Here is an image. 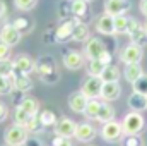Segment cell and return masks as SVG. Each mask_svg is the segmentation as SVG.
<instances>
[{"instance_id":"484cf974","label":"cell","mask_w":147,"mask_h":146,"mask_svg":"<svg viewBox=\"0 0 147 146\" xmlns=\"http://www.w3.org/2000/svg\"><path fill=\"white\" fill-rule=\"evenodd\" d=\"M19 105L26 110L29 115H38V112H39V103L36 102V98H33V96H24Z\"/></svg>"},{"instance_id":"60d3db41","label":"cell","mask_w":147,"mask_h":146,"mask_svg":"<svg viewBox=\"0 0 147 146\" xmlns=\"http://www.w3.org/2000/svg\"><path fill=\"white\" fill-rule=\"evenodd\" d=\"M51 146H72V143H70L67 138H60V136H57V138L53 139Z\"/></svg>"},{"instance_id":"52a82bcc","label":"cell","mask_w":147,"mask_h":146,"mask_svg":"<svg viewBox=\"0 0 147 146\" xmlns=\"http://www.w3.org/2000/svg\"><path fill=\"white\" fill-rule=\"evenodd\" d=\"M123 136H125L123 127H121V122H118V120H110V122L103 124V127H101V138L106 143H116Z\"/></svg>"},{"instance_id":"8d00e7d4","label":"cell","mask_w":147,"mask_h":146,"mask_svg":"<svg viewBox=\"0 0 147 146\" xmlns=\"http://www.w3.org/2000/svg\"><path fill=\"white\" fill-rule=\"evenodd\" d=\"M121 146H142V141L139 136H123Z\"/></svg>"},{"instance_id":"ffe728a7","label":"cell","mask_w":147,"mask_h":146,"mask_svg":"<svg viewBox=\"0 0 147 146\" xmlns=\"http://www.w3.org/2000/svg\"><path fill=\"white\" fill-rule=\"evenodd\" d=\"M127 105H128L130 112H140V113H142V112L147 108V96H144V95L134 91V93L128 96Z\"/></svg>"},{"instance_id":"8992f818","label":"cell","mask_w":147,"mask_h":146,"mask_svg":"<svg viewBox=\"0 0 147 146\" xmlns=\"http://www.w3.org/2000/svg\"><path fill=\"white\" fill-rule=\"evenodd\" d=\"M101 89H103V79L98 77V76H87L84 81H82V86H80V91L89 98H101Z\"/></svg>"},{"instance_id":"f6af8a7d","label":"cell","mask_w":147,"mask_h":146,"mask_svg":"<svg viewBox=\"0 0 147 146\" xmlns=\"http://www.w3.org/2000/svg\"><path fill=\"white\" fill-rule=\"evenodd\" d=\"M86 2H87V3H89V2H94V0H86Z\"/></svg>"},{"instance_id":"6da1fadb","label":"cell","mask_w":147,"mask_h":146,"mask_svg":"<svg viewBox=\"0 0 147 146\" xmlns=\"http://www.w3.org/2000/svg\"><path fill=\"white\" fill-rule=\"evenodd\" d=\"M38 74H39V79L46 84H53L60 79V74L57 71V65H55V60L50 57V55H43L39 60L36 62V69H34Z\"/></svg>"},{"instance_id":"f1b7e54d","label":"cell","mask_w":147,"mask_h":146,"mask_svg":"<svg viewBox=\"0 0 147 146\" xmlns=\"http://www.w3.org/2000/svg\"><path fill=\"white\" fill-rule=\"evenodd\" d=\"M130 41L132 43H135V45H139V46H147V31L144 26H140L135 33H132L130 35Z\"/></svg>"},{"instance_id":"30bf717a","label":"cell","mask_w":147,"mask_h":146,"mask_svg":"<svg viewBox=\"0 0 147 146\" xmlns=\"http://www.w3.org/2000/svg\"><path fill=\"white\" fill-rule=\"evenodd\" d=\"M130 9H132L130 0H105V12L113 17L125 16Z\"/></svg>"},{"instance_id":"4dcf8cb0","label":"cell","mask_w":147,"mask_h":146,"mask_svg":"<svg viewBox=\"0 0 147 146\" xmlns=\"http://www.w3.org/2000/svg\"><path fill=\"white\" fill-rule=\"evenodd\" d=\"M113 19H115V35H127L128 17L127 16H116Z\"/></svg>"},{"instance_id":"2e32d148","label":"cell","mask_w":147,"mask_h":146,"mask_svg":"<svg viewBox=\"0 0 147 146\" xmlns=\"http://www.w3.org/2000/svg\"><path fill=\"white\" fill-rule=\"evenodd\" d=\"M94 26H96V31L101 33V35H106V36L115 35V19H113V16L106 14V12L98 16Z\"/></svg>"},{"instance_id":"ee69618b","label":"cell","mask_w":147,"mask_h":146,"mask_svg":"<svg viewBox=\"0 0 147 146\" xmlns=\"http://www.w3.org/2000/svg\"><path fill=\"white\" fill-rule=\"evenodd\" d=\"M144 28H146V31H147V21H146V24H144Z\"/></svg>"},{"instance_id":"277c9868","label":"cell","mask_w":147,"mask_h":146,"mask_svg":"<svg viewBox=\"0 0 147 146\" xmlns=\"http://www.w3.org/2000/svg\"><path fill=\"white\" fill-rule=\"evenodd\" d=\"M108 52L105 41L101 38L91 36L87 41H86V46H84V55L87 60H94V59H101L105 53Z\"/></svg>"},{"instance_id":"1f68e13d","label":"cell","mask_w":147,"mask_h":146,"mask_svg":"<svg viewBox=\"0 0 147 146\" xmlns=\"http://www.w3.org/2000/svg\"><path fill=\"white\" fill-rule=\"evenodd\" d=\"M39 115V120H41V124L45 126V127H55V124H57V117H55V113L51 112V110H43L41 113H38Z\"/></svg>"},{"instance_id":"3957f363","label":"cell","mask_w":147,"mask_h":146,"mask_svg":"<svg viewBox=\"0 0 147 146\" xmlns=\"http://www.w3.org/2000/svg\"><path fill=\"white\" fill-rule=\"evenodd\" d=\"M28 139H29V132L26 131L24 126H19V124L7 127L3 132V141L7 146H26Z\"/></svg>"},{"instance_id":"5bb4252c","label":"cell","mask_w":147,"mask_h":146,"mask_svg":"<svg viewBox=\"0 0 147 146\" xmlns=\"http://www.w3.org/2000/svg\"><path fill=\"white\" fill-rule=\"evenodd\" d=\"M70 10H72V16L80 21V23H89L91 19V9H89V3L86 0H72L70 2Z\"/></svg>"},{"instance_id":"d6a6232c","label":"cell","mask_w":147,"mask_h":146,"mask_svg":"<svg viewBox=\"0 0 147 146\" xmlns=\"http://www.w3.org/2000/svg\"><path fill=\"white\" fill-rule=\"evenodd\" d=\"M132 88H134V91L135 93H140V95H144L147 96V74L144 72L134 84H132Z\"/></svg>"},{"instance_id":"9c48e42d","label":"cell","mask_w":147,"mask_h":146,"mask_svg":"<svg viewBox=\"0 0 147 146\" xmlns=\"http://www.w3.org/2000/svg\"><path fill=\"white\" fill-rule=\"evenodd\" d=\"M75 24H77V19L75 17L62 21V24L55 29V41L57 43H67V41H70Z\"/></svg>"},{"instance_id":"e0dca14e","label":"cell","mask_w":147,"mask_h":146,"mask_svg":"<svg viewBox=\"0 0 147 146\" xmlns=\"http://www.w3.org/2000/svg\"><path fill=\"white\" fill-rule=\"evenodd\" d=\"M87 102H89V98L80 89L79 91H74V93H70V96H69V108L72 110V112H75V113H84Z\"/></svg>"},{"instance_id":"603a6c76","label":"cell","mask_w":147,"mask_h":146,"mask_svg":"<svg viewBox=\"0 0 147 146\" xmlns=\"http://www.w3.org/2000/svg\"><path fill=\"white\" fill-rule=\"evenodd\" d=\"M120 77H121V71H120L118 65H115V64H108V65L105 67L103 74H101L103 83H118Z\"/></svg>"},{"instance_id":"7a4b0ae2","label":"cell","mask_w":147,"mask_h":146,"mask_svg":"<svg viewBox=\"0 0 147 146\" xmlns=\"http://www.w3.org/2000/svg\"><path fill=\"white\" fill-rule=\"evenodd\" d=\"M121 127L125 136H139L146 127V119L140 112H130L123 117Z\"/></svg>"},{"instance_id":"ac0fdd59","label":"cell","mask_w":147,"mask_h":146,"mask_svg":"<svg viewBox=\"0 0 147 146\" xmlns=\"http://www.w3.org/2000/svg\"><path fill=\"white\" fill-rule=\"evenodd\" d=\"M121 96V86L120 83H103V89H101V98L105 102H115Z\"/></svg>"},{"instance_id":"f546056e","label":"cell","mask_w":147,"mask_h":146,"mask_svg":"<svg viewBox=\"0 0 147 146\" xmlns=\"http://www.w3.org/2000/svg\"><path fill=\"white\" fill-rule=\"evenodd\" d=\"M12 117H14V124H19V126H26V122L29 120V113L26 112V110L22 108L21 105H17L16 108H14V113H12Z\"/></svg>"},{"instance_id":"7bdbcfd3","label":"cell","mask_w":147,"mask_h":146,"mask_svg":"<svg viewBox=\"0 0 147 146\" xmlns=\"http://www.w3.org/2000/svg\"><path fill=\"white\" fill-rule=\"evenodd\" d=\"M139 9H140V12H142V14L147 17V0H140V5H139Z\"/></svg>"},{"instance_id":"7402d4cb","label":"cell","mask_w":147,"mask_h":146,"mask_svg":"<svg viewBox=\"0 0 147 146\" xmlns=\"http://www.w3.org/2000/svg\"><path fill=\"white\" fill-rule=\"evenodd\" d=\"M91 38V31H89V26L86 23H80L77 21L75 28H74V33H72V40L74 41H79V43H84Z\"/></svg>"},{"instance_id":"8fae6325","label":"cell","mask_w":147,"mask_h":146,"mask_svg":"<svg viewBox=\"0 0 147 146\" xmlns=\"http://www.w3.org/2000/svg\"><path fill=\"white\" fill-rule=\"evenodd\" d=\"M22 38V33L14 26V24H3L0 29V41L9 45V46H16Z\"/></svg>"},{"instance_id":"836d02e7","label":"cell","mask_w":147,"mask_h":146,"mask_svg":"<svg viewBox=\"0 0 147 146\" xmlns=\"http://www.w3.org/2000/svg\"><path fill=\"white\" fill-rule=\"evenodd\" d=\"M14 89L12 86V79L10 77H5L0 74V95H10Z\"/></svg>"},{"instance_id":"83f0119b","label":"cell","mask_w":147,"mask_h":146,"mask_svg":"<svg viewBox=\"0 0 147 146\" xmlns=\"http://www.w3.org/2000/svg\"><path fill=\"white\" fill-rule=\"evenodd\" d=\"M105 67H106V64L101 62L99 59L87 60V74H89V76H98V77H101V74H103V71H105Z\"/></svg>"},{"instance_id":"e575fe53","label":"cell","mask_w":147,"mask_h":146,"mask_svg":"<svg viewBox=\"0 0 147 146\" xmlns=\"http://www.w3.org/2000/svg\"><path fill=\"white\" fill-rule=\"evenodd\" d=\"M0 74L5 76V77H12V74H14V62L10 59L0 60Z\"/></svg>"},{"instance_id":"74e56055","label":"cell","mask_w":147,"mask_h":146,"mask_svg":"<svg viewBox=\"0 0 147 146\" xmlns=\"http://www.w3.org/2000/svg\"><path fill=\"white\" fill-rule=\"evenodd\" d=\"M10 53H12V46H9V45H5V43L0 41V60L10 59Z\"/></svg>"},{"instance_id":"44dd1931","label":"cell","mask_w":147,"mask_h":146,"mask_svg":"<svg viewBox=\"0 0 147 146\" xmlns=\"http://www.w3.org/2000/svg\"><path fill=\"white\" fill-rule=\"evenodd\" d=\"M142 74H144V69H142L140 64H127L125 69H123V77H125L127 83H130V84H134Z\"/></svg>"},{"instance_id":"d6986e66","label":"cell","mask_w":147,"mask_h":146,"mask_svg":"<svg viewBox=\"0 0 147 146\" xmlns=\"http://www.w3.org/2000/svg\"><path fill=\"white\" fill-rule=\"evenodd\" d=\"M10 79H12V86H14V89L21 91V93H28V91L33 89V81H31V77H29L28 74L14 72Z\"/></svg>"},{"instance_id":"ba28073f","label":"cell","mask_w":147,"mask_h":146,"mask_svg":"<svg viewBox=\"0 0 147 146\" xmlns=\"http://www.w3.org/2000/svg\"><path fill=\"white\" fill-rule=\"evenodd\" d=\"M55 136H60V138H67L70 139L75 136V129H77V122H74L72 119L69 117H62L57 120L55 124Z\"/></svg>"},{"instance_id":"4fadbf2b","label":"cell","mask_w":147,"mask_h":146,"mask_svg":"<svg viewBox=\"0 0 147 146\" xmlns=\"http://www.w3.org/2000/svg\"><path fill=\"white\" fill-rule=\"evenodd\" d=\"M12 62H14V72L28 74V76H29V74L36 69V62H34L29 55H26V53L16 55V59H14Z\"/></svg>"},{"instance_id":"7c38bea8","label":"cell","mask_w":147,"mask_h":146,"mask_svg":"<svg viewBox=\"0 0 147 146\" xmlns=\"http://www.w3.org/2000/svg\"><path fill=\"white\" fill-rule=\"evenodd\" d=\"M86 64V55L77 52V50H69L63 53V65L69 71H79Z\"/></svg>"},{"instance_id":"d4e9b609","label":"cell","mask_w":147,"mask_h":146,"mask_svg":"<svg viewBox=\"0 0 147 146\" xmlns=\"http://www.w3.org/2000/svg\"><path fill=\"white\" fill-rule=\"evenodd\" d=\"M24 127H26V131H28L29 134H39V132H43V131H45V126L41 124L39 115H31Z\"/></svg>"},{"instance_id":"d590c367","label":"cell","mask_w":147,"mask_h":146,"mask_svg":"<svg viewBox=\"0 0 147 146\" xmlns=\"http://www.w3.org/2000/svg\"><path fill=\"white\" fill-rule=\"evenodd\" d=\"M38 0H14V5H16V9H19V10H24V12H28V10H33L34 7H36Z\"/></svg>"},{"instance_id":"4316f807","label":"cell","mask_w":147,"mask_h":146,"mask_svg":"<svg viewBox=\"0 0 147 146\" xmlns=\"http://www.w3.org/2000/svg\"><path fill=\"white\" fill-rule=\"evenodd\" d=\"M101 103H103V102H99L98 98L89 100L87 105H86V110H84V115H86L87 119H94V120H96L98 112H99V108H101Z\"/></svg>"},{"instance_id":"9a60e30c","label":"cell","mask_w":147,"mask_h":146,"mask_svg":"<svg viewBox=\"0 0 147 146\" xmlns=\"http://www.w3.org/2000/svg\"><path fill=\"white\" fill-rule=\"evenodd\" d=\"M96 136H98V131H96V127L92 124H89V122L77 124V129H75V136L74 138L79 143H91Z\"/></svg>"},{"instance_id":"f35d334b","label":"cell","mask_w":147,"mask_h":146,"mask_svg":"<svg viewBox=\"0 0 147 146\" xmlns=\"http://www.w3.org/2000/svg\"><path fill=\"white\" fill-rule=\"evenodd\" d=\"M139 28H140V23H139L135 17H128V28H127V35L130 36V35H132V33H135Z\"/></svg>"},{"instance_id":"5b68a950","label":"cell","mask_w":147,"mask_h":146,"mask_svg":"<svg viewBox=\"0 0 147 146\" xmlns=\"http://www.w3.org/2000/svg\"><path fill=\"white\" fill-rule=\"evenodd\" d=\"M144 59V48L135 45V43H128L121 48L120 52V60L127 65V64H140V60Z\"/></svg>"},{"instance_id":"ab89813d","label":"cell","mask_w":147,"mask_h":146,"mask_svg":"<svg viewBox=\"0 0 147 146\" xmlns=\"http://www.w3.org/2000/svg\"><path fill=\"white\" fill-rule=\"evenodd\" d=\"M28 23H29V21H26V19H16L12 24H14V26H16L21 33H24V31L28 29Z\"/></svg>"},{"instance_id":"cb8c5ba5","label":"cell","mask_w":147,"mask_h":146,"mask_svg":"<svg viewBox=\"0 0 147 146\" xmlns=\"http://www.w3.org/2000/svg\"><path fill=\"white\" fill-rule=\"evenodd\" d=\"M115 115H116L115 108L111 107L108 102H103V103H101V108L98 112L96 120L101 122V124H106V122H110V120H115Z\"/></svg>"},{"instance_id":"b9f144b4","label":"cell","mask_w":147,"mask_h":146,"mask_svg":"<svg viewBox=\"0 0 147 146\" xmlns=\"http://www.w3.org/2000/svg\"><path fill=\"white\" fill-rule=\"evenodd\" d=\"M7 117H9V107H7L5 103L0 102V124H2Z\"/></svg>"},{"instance_id":"bcb514c9","label":"cell","mask_w":147,"mask_h":146,"mask_svg":"<svg viewBox=\"0 0 147 146\" xmlns=\"http://www.w3.org/2000/svg\"><path fill=\"white\" fill-rule=\"evenodd\" d=\"M3 146H7V145H3Z\"/></svg>"}]
</instances>
